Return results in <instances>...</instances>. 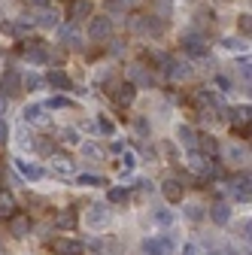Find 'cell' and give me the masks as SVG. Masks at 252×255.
Listing matches in <instances>:
<instances>
[{
    "label": "cell",
    "mask_w": 252,
    "mask_h": 255,
    "mask_svg": "<svg viewBox=\"0 0 252 255\" xmlns=\"http://www.w3.org/2000/svg\"><path fill=\"white\" fill-rule=\"evenodd\" d=\"M88 40L91 43H107L113 40V18L110 15H94L88 24Z\"/></svg>",
    "instance_id": "6da1fadb"
},
{
    "label": "cell",
    "mask_w": 252,
    "mask_h": 255,
    "mask_svg": "<svg viewBox=\"0 0 252 255\" xmlns=\"http://www.w3.org/2000/svg\"><path fill=\"white\" fill-rule=\"evenodd\" d=\"M188 170H192L195 176H210L213 173V158L198 152V149H192V155H188Z\"/></svg>",
    "instance_id": "7a4b0ae2"
},
{
    "label": "cell",
    "mask_w": 252,
    "mask_h": 255,
    "mask_svg": "<svg viewBox=\"0 0 252 255\" xmlns=\"http://www.w3.org/2000/svg\"><path fill=\"white\" fill-rule=\"evenodd\" d=\"M110 91H113V98H116V104H119V107H131V104H134V98H137V85H134L131 79H128V82H116Z\"/></svg>",
    "instance_id": "3957f363"
},
{
    "label": "cell",
    "mask_w": 252,
    "mask_h": 255,
    "mask_svg": "<svg viewBox=\"0 0 252 255\" xmlns=\"http://www.w3.org/2000/svg\"><path fill=\"white\" fill-rule=\"evenodd\" d=\"M182 49L192 55V58H198V55H207V40H204V30H188V34L182 37Z\"/></svg>",
    "instance_id": "277c9868"
},
{
    "label": "cell",
    "mask_w": 252,
    "mask_h": 255,
    "mask_svg": "<svg viewBox=\"0 0 252 255\" xmlns=\"http://www.w3.org/2000/svg\"><path fill=\"white\" fill-rule=\"evenodd\" d=\"M0 94H3V98H15V94H21V76L15 70H3V73H0Z\"/></svg>",
    "instance_id": "5b68a950"
},
{
    "label": "cell",
    "mask_w": 252,
    "mask_h": 255,
    "mask_svg": "<svg viewBox=\"0 0 252 255\" xmlns=\"http://www.w3.org/2000/svg\"><path fill=\"white\" fill-rule=\"evenodd\" d=\"M85 246L79 240H67V237H55L52 240V255H82Z\"/></svg>",
    "instance_id": "8992f818"
},
{
    "label": "cell",
    "mask_w": 252,
    "mask_h": 255,
    "mask_svg": "<svg viewBox=\"0 0 252 255\" xmlns=\"http://www.w3.org/2000/svg\"><path fill=\"white\" fill-rule=\"evenodd\" d=\"M137 30H140V34H146V37H161L164 34V21L158 15H143L137 21Z\"/></svg>",
    "instance_id": "52a82bcc"
},
{
    "label": "cell",
    "mask_w": 252,
    "mask_h": 255,
    "mask_svg": "<svg viewBox=\"0 0 252 255\" xmlns=\"http://www.w3.org/2000/svg\"><path fill=\"white\" fill-rule=\"evenodd\" d=\"M161 195L170 201V204H179L182 198H185V185L179 182V179H173V176H167L164 182H161Z\"/></svg>",
    "instance_id": "ba28073f"
},
{
    "label": "cell",
    "mask_w": 252,
    "mask_h": 255,
    "mask_svg": "<svg viewBox=\"0 0 252 255\" xmlns=\"http://www.w3.org/2000/svg\"><path fill=\"white\" fill-rule=\"evenodd\" d=\"M6 219H9V234L12 237H27L30 234V216L27 213H12Z\"/></svg>",
    "instance_id": "9c48e42d"
},
{
    "label": "cell",
    "mask_w": 252,
    "mask_h": 255,
    "mask_svg": "<svg viewBox=\"0 0 252 255\" xmlns=\"http://www.w3.org/2000/svg\"><path fill=\"white\" fill-rule=\"evenodd\" d=\"M167 73H170L173 82H188V79L195 76L192 64H185V61H167Z\"/></svg>",
    "instance_id": "30bf717a"
},
{
    "label": "cell",
    "mask_w": 252,
    "mask_h": 255,
    "mask_svg": "<svg viewBox=\"0 0 252 255\" xmlns=\"http://www.w3.org/2000/svg\"><path fill=\"white\" fill-rule=\"evenodd\" d=\"M228 122L237 128V131L243 134V131H249V122H252V110L249 107H234L231 113H228Z\"/></svg>",
    "instance_id": "8fae6325"
},
{
    "label": "cell",
    "mask_w": 252,
    "mask_h": 255,
    "mask_svg": "<svg viewBox=\"0 0 252 255\" xmlns=\"http://www.w3.org/2000/svg\"><path fill=\"white\" fill-rule=\"evenodd\" d=\"M24 122H27V125H40V128H46V125H49L46 107H43V104H30V107H24Z\"/></svg>",
    "instance_id": "7c38bea8"
},
{
    "label": "cell",
    "mask_w": 252,
    "mask_h": 255,
    "mask_svg": "<svg viewBox=\"0 0 252 255\" xmlns=\"http://www.w3.org/2000/svg\"><path fill=\"white\" fill-rule=\"evenodd\" d=\"M49 161H52V173H58V176H73L76 173V164L67 155H52Z\"/></svg>",
    "instance_id": "4fadbf2b"
},
{
    "label": "cell",
    "mask_w": 252,
    "mask_h": 255,
    "mask_svg": "<svg viewBox=\"0 0 252 255\" xmlns=\"http://www.w3.org/2000/svg\"><path fill=\"white\" fill-rule=\"evenodd\" d=\"M231 191H234L237 201H249V195H252V188H249V173H237V176L231 179Z\"/></svg>",
    "instance_id": "5bb4252c"
},
{
    "label": "cell",
    "mask_w": 252,
    "mask_h": 255,
    "mask_svg": "<svg viewBox=\"0 0 252 255\" xmlns=\"http://www.w3.org/2000/svg\"><path fill=\"white\" fill-rule=\"evenodd\" d=\"M107 222H110V207L94 204V207L88 210V225H91V228H104Z\"/></svg>",
    "instance_id": "9a60e30c"
},
{
    "label": "cell",
    "mask_w": 252,
    "mask_h": 255,
    "mask_svg": "<svg viewBox=\"0 0 252 255\" xmlns=\"http://www.w3.org/2000/svg\"><path fill=\"white\" fill-rule=\"evenodd\" d=\"M55 228H64V231L76 228V210H73V207L58 210V213H55Z\"/></svg>",
    "instance_id": "2e32d148"
},
{
    "label": "cell",
    "mask_w": 252,
    "mask_h": 255,
    "mask_svg": "<svg viewBox=\"0 0 252 255\" xmlns=\"http://www.w3.org/2000/svg\"><path fill=\"white\" fill-rule=\"evenodd\" d=\"M91 9H94L91 0H70V21H82V18H88Z\"/></svg>",
    "instance_id": "e0dca14e"
},
{
    "label": "cell",
    "mask_w": 252,
    "mask_h": 255,
    "mask_svg": "<svg viewBox=\"0 0 252 255\" xmlns=\"http://www.w3.org/2000/svg\"><path fill=\"white\" fill-rule=\"evenodd\" d=\"M210 219L216 222V225H228V222H231V207L225 201H216L210 207Z\"/></svg>",
    "instance_id": "ac0fdd59"
},
{
    "label": "cell",
    "mask_w": 252,
    "mask_h": 255,
    "mask_svg": "<svg viewBox=\"0 0 252 255\" xmlns=\"http://www.w3.org/2000/svg\"><path fill=\"white\" fill-rule=\"evenodd\" d=\"M15 167H18V173H21L24 179H30V182L43 179V167H37L34 161H24V158H18V161H15Z\"/></svg>",
    "instance_id": "d6986e66"
},
{
    "label": "cell",
    "mask_w": 252,
    "mask_h": 255,
    "mask_svg": "<svg viewBox=\"0 0 252 255\" xmlns=\"http://www.w3.org/2000/svg\"><path fill=\"white\" fill-rule=\"evenodd\" d=\"M43 82H49V85H52V88H58V91H70V85H73V82H70V76H67L64 70H49V76H46Z\"/></svg>",
    "instance_id": "ffe728a7"
},
{
    "label": "cell",
    "mask_w": 252,
    "mask_h": 255,
    "mask_svg": "<svg viewBox=\"0 0 252 255\" xmlns=\"http://www.w3.org/2000/svg\"><path fill=\"white\" fill-rule=\"evenodd\" d=\"M34 24H37V27H43V30H49V27H58V24H61V18H58V12H55V9H40V12L34 15Z\"/></svg>",
    "instance_id": "44dd1931"
},
{
    "label": "cell",
    "mask_w": 252,
    "mask_h": 255,
    "mask_svg": "<svg viewBox=\"0 0 252 255\" xmlns=\"http://www.w3.org/2000/svg\"><path fill=\"white\" fill-rule=\"evenodd\" d=\"M21 52H24V61H27V64H46V61H49V52L40 49V46H34V43H30V46H21Z\"/></svg>",
    "instance_id": "7402d4cb"
},
{
    "label": "cell",
    "mask_w": 252,
    "mask_h": 255,
    "mask_svg": "<svg viewBox=\"0 0 252 255\" xmlns=\"http://www.w3.org/2000/svg\"><path fill=\"white\" fill-rule=\"evenodd\" d=\"M61 43H64V46H70V49H79V46H82V40H79V30H76V21L61 27Z\"/></svg>",
    "instance_id": "603a6c76"
},
{
    "label": "cell",
    "mask_w": 252,
    "mask_h": 255,
    "mask_svg": "<svg viewBox=\"0 0 252 255\" xmlns=\"http://www.w3.org/2000/svg\"><path fill=\"white\" fill-rule=\"evenodd\" d=\"M128 79H131L134 85H137V82H140V85H152V82H155V79H152V73L143 67V64H131V73H128Z\"/></svg>",
    "instance_id": "cb8c5ba5"
},
{
    "label": "cell",
    "mask_w": 252,
    "mask_h": 255,
    "mask_svg": "<svg viewBox=\"0 0 252 255\" xmlns=\"http://www.w3.org/2000/svg\"><path fill=\"white\" fill-rule=\"evenodd\" d=\"M176 134H179L182 146H188V149H198V134H195V128H192V125H179V128H176Z\"/></svg>",
    "instance_id": "d4e9b609"
},
{
    "label": "cell",
    "mask_w": 252,
    "mask_h": 255,
    "mask_svg": "<svg viewBox=\"0 0 252 255\" xmlns=\"http://www.w3.org/2000/svg\"><path fill=\"white\" fill-rule=\"evenodd\" d=\"M198 152H204V155H210V158H213V155L219 152V143H216L210 134H198Z\"/></svg>",
    "instance_id": "484cf974"
},
{
    "label": "cell",
    "mask_w": 252,
    "mask_h": 255,
    "mask_svg": "<svg viewBox=\"0 0 252 255\" xmlns=\"http://www.w3.org/2000/svg\"><path fill=\"white\" fill-rule=\"evenodd\" d=\"M15 213V198L6 188H0V216H12Z\"/></svg>",
    "instance_id": "4316f807"
},
{
    "label": "cell",
    "mask_w": 252,
    "mask_h": 255,
    "mask_svg": "<svg viewBox=\"0 0 252 255\" xmlns=\"http://www.w3.org/2000/svg\"><path fill=\"white\" fill-rule=\"evenodd\" d=\"M143 252H146V255H167L170 249L164 246V240H155V237H152V240H143Z\"/></svg>",
    "instance_id": "83f0119b"
},
{
    "label": "cell",
    "mask_w": 252,
    "mask_h": 255,
    "mask_svg": "<svg viewBox=\"0 0 252 255\" xmlns=\"http://www.w3.org/2000/svg\"><path fill=\"white\" fill-rule=\"evenodd\" d=\"M107 198H110V204H125V201L131 198V191H128V188H122V185H113Z\"/></svg>",
    "instance_id": "f1b7e54d"
},
{
    "label": "cell",
    "mask_w": 252,
    "mask_h": 255,
    "mask_svg": "<svg viewBox=\"0 0 252 255\" xmlns=\"http://www.w3.org/2000/svg\"><path fill=\"white\" fill-rule=\"evenodd\" d=\"M21 88H27V91H40V88H43V76H37V73L21 76Z\"/></svg>",
    "instance_id": "f546056e"
},
{
    "label": "cell",
    "mask_w": 252,
    "mask_h": 255,
    "mask_svg": "<svg viewBox=\"0 0 252 255\" xmlns=\"http://www.w3.org/2000/svg\"><path fill=\"white\" fill-rule=\"evenodd\" d=\"M76 182H79V185H85V188H98V185H107L101 176H94V173H79V176H76Z\"/></svg>",
    "instance_id": "4dcf8cb0"
},
{
    "label": "cell",
    "mask_w": 252,
    "mask_h": 255,
    "mask_svg": "<svg viewBox=\"0 0 252 255\" xmlns=\"http://www.w3.org/2000/svg\"><path fill=\"white\" fill-rule=\"evenodd\" d=\"M222 49H228V52H246V49H249V40L231 37V40H222Z\"/></svg>",
    "instance_id": "1f68e13d"
},
{
    "label": "cell",
    "mask_w": 252,
    "mask_h": 255,
    "mask_svg": "<svg viewBox=\"0 0 252 255\" xmlns=\"http://www.w3.org/2000/svg\"><path fill=\"white\" fill-rule=\"evenodd\" d=\"M134 167H137V158H134V152H125V155H122V176H128Z\"/></svg>",
    "instance_id": "d6a6232c"
},
{
    "label": "cell",
    "mask_w": 252,
    "mask_h": 255,
    "mask_svg": "<svg viewBox=\"0 0 252 255\" xmlns=\"http://www.w3.org/2000/svg\"><path fill=\"white\" fill-rule=\"evenodd\" d=\"M46 110H73V101H67V98H61V94H58V98H52L46 104Z\"/></svg>",
    "instance_id": "836d02e7"
},
{
    "label": "cell",
    "mask_w": 252,
    "mask_h": 255,
    "mask_svg": "<svg viewBox=\"0 0 252 255\" xmlns=\"http://www.w3.org/2000/svg\"><path fill=\"white\" fill-rule=\"evenodd\" d=\"M79 155L82 158H98L101 155V146L98 143H79Z\"/></svg>",
    "instance_id": "e575fe53"
},
{
    "label": "cell",
    "mask_w": 252,
    "mask_h": 255,
    "mask_svg": "<svg viewBox=\"0 0 252 255\" xmlns=\"http://www.w3.org/2000/svg\"><path fill=\"white\" fill-rule=\"evenodd\" d=\"M155 222L164 225V228H173V213L170 210H158V213H155Z\"/></svg>",
    "instance_id": "d590c367"
},
{
    "label": "cell",
    "mask_w": 252,
    "mask_h": 255,
    "mask_svg": "<svg viewBox=\"0 0 252 255\" xmlns=\"http://www.w3.org/2000/svg\"><path fill=\"white\" fill-rule=\"evenodd\" d=\"M94 128H98V131H104V134H113L116 128H113V122L107 119V116H98V122H94Z\"/></svg>",
    "instance_id": "8d00e7d4"
},
{
    "label": "cell",
    "mask_w": 252,
    "mask_h": 255,
    "mask_svg": "<svg viewBox=\"0 0 252 255\" xmlns=\"http://www.w3.org/2000/svg\"><path fill=\"white\" fill-rule=\"evenodd\" d=\"M237 27H240L243 34L249 37V30H252V15H249V12H240V18H237Z\"/></svg>",
    "instance_id": "74e56055"
},
{
    "label": "cell",
    "mask_w": 252,
    "mask_h": 255,
    "mask_svg": "<svg viewBox=\"0 0 252 255\" xmlns=\"http://www.w3.org/2000/svg\"><path fill=\"white\" fill-rule=\"evenodd\" d=\"M185 216H188V222H201L204 219V207H198V204H192L185 210Z\"/></svg>",
    "instance_id": "f35d334b"
},
{
    "label": "cell",
    "mask_w": 252,
    "mask_h": 255,
    "mask_svg": "<svg viewBox=\"0 0 252 255\" xmlns=\"http://www.w3.org/2000/svg\"><path fill=\"white\" fill-rule=\"evenodd\" d=\"M64 143H67V146H79L82 140H79V134L73 131V128H67V131H64Z\"/></svg>",
    "instance_id": "ab89813d"
},
{
    "label": "cell",
    "mask_w": 252,
    "mask_h": 255,
    "mask_svg": "<svg viewBox=\"0 0 252 255\" xmlns=\"http://www.w3.org/2000/svg\"><path fill=\"white\" fill-rule=\"evenodd\" d=\"M228 158H231V161H246V152L237 149V146H231V149H228Z\"/></svg>",
    "instance_id": "60d3db41"
},
{
    "label": "cell",
    "mask_w": 252,
    "mask_h": 255,
    "mask_svg": "<svg viewBox=\"0 0 252 255\" xmlns=\"http://www.w3.org/2000/svg\"><path fill=\"white\" fill-rule=\"evenodd\" d=\"M18 149H34V140H30V134H18Z\"/></svg>",
    "instance_id": "b9f144b4"
},
{
    "label": "cell",
    "mask_w": 252,
    "mask_h": 255,
    "mask_svg": "<svg viewBox=\"0 0 252 255\" xmlns=\"http://www.w3.org/2000/svg\"><path fill=\"white\" fill-rule=\"evenodd\" d=\"M6 137H9V125H6V119L0 116V146L6 143Z\"/></svg>",
    "instance_id": "7bdbcfd3"
},
{
    "label": "cell",
    "mask_w": 252,
    "mask_h": 255,
    "mask_svg": "<svg viewBox=\"0 0 252 255\" xmlns=\"http://www.w3.org/2000/svg\"><path fill=\"white\" fill-rule=\"evenodd\" d=\"M125 9H128V6H125L122 0H110V3H107V12H125Z\"/></svg>",
    "instance_id": "ee69618b"
},
{
    "label": "cell",
    "mask_w": 252,
    "mask_h": 255,
    "mask_svg": "<svg viewBox=\"0 0 252 255\" xmlns=\"http://www.w3.org/2000/svg\"><path fill=\"white\" fill-rule=\"evenodd\" d=\"M216 85L222 88V91H231V79H228L225 73H219V76H216Z\"/></svg>",
    "instance_id": "f6af8a7d"
},
{
    "label": "cell",
    "mask_w": 252,
    "mask_h": 255,
    "mask_svg": "<svg viewBox=\"0 0 252 255\" xmlns=\"http://www.w3.org/2000/svg\"><path fill=\"white\" fill-rule=\"evenodd\" d=\"M237 70H240V73L246 76V82H249V58H240V61H237Z\"/></svg>",
    "instance_id": "bcb514c9"
},
{
    "label": "cell",
    "mask_w": 252,
    "mask_h": 255,
    "mask_svg": "<svg viewBox=\"0 0 252 255\" xmlns=\"http://www.w3.org/2000/svg\"><path fill=\"white\" fill-rule=\"evenodd\" d=\"M182 255H198V246H195V243H185V249H182Z\"/></svg>",
    "instance_id": "7dc6e473"
},
{
    "label": "cell",
    "mask_w": 252,
    "mask_h": 255,
    "mask_svg": "<svg viewBox=\"0 0 252 255\" xmlns=\"http://www.w3.org/2000/svg\"><path fill=\"white\" fill-rule=\"evenodd\" d=\"M122 3H125V6H128V9H131V6H140V3H143V0H122Z\"/></svg>",
    "instance_id": "c3c4849f"
},
{
    "label": "cell",
    "mask_w": 252,
    "mask_h": 255,
    "mask_svg": "<svg viewBox=\"0 0 252 255\" xmlns=\"http://www.w3.org/2000/svg\"><path fill=\"white\" fill-rule=\"evenodd\" d=\"M3 113H6V98L0 94V116H3Z\"/></svg>",
    "instance_id": "681fc988"
},
{
    "label": "cell",
    "mask_w": 252,
    "mask_h": 255,
    "mask_svg": "<svg viewBox=\"0 0 252 255\" xmlns=\"http://www.w3.org/2000/svg\"><path fill=\"white\" fill-rule=\"evenodd\" d=\"M222 255H237V249H234V246H225V252H222Z\"/></svg>",
    "instance_id": "f907efd6"
},
{
    "label": "cell",
    "mask_w": 252,
    "mask_h": 255,
    "mask_svg": "<svg viewBox=\"0 0 252 255\" xmlns=\"http://www.w3.org/2000/svg\"><path fill=\"white\" fill-rule=\"evenodd\" d=\"M210 255H222V252H210Z\"/></svg>",
    "instance_id": "816d5d0a"
},
{
    "label": "cell",
    "mask_w": 252,
    "mask_h": 255,
    "mask_svg": "<svg viewBox=\"0 0 252 255\" xmlns=\"http://www.w3.org/2000/svg\"><path fill=\"white\" fill-rule=\"evenodd\" d=\"M0 58H3V52H0Z\"/></svg>",
    "instance_id": "f5cc1de1"
}]
</instances>
